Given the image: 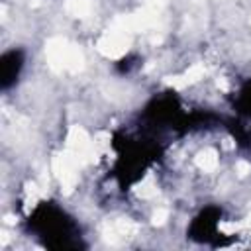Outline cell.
I'll return each mask as SVG.
<instances>
[{"label":"cell","instance_id":"obj_1","mask_svg":"<svg viewBox=\"0 0 251 251\" xmlns=\"http://www.w3.org/2000/svg\"><path fill=\"white\" fill-rule=\"evenodd\" d=\"M27 233L49 249L82 247V229L78 220L57 202H39L25 218Z\"/></svg>","mask_w":251,"mask_h":251},{"label":"cell","instance_id":"obj_2","mask_svg":"<svg viewBox=\"0 0 251 251\" xmlns=\"http://www.w3.org/2000/svg\"><path fill=\"white\" fill-rule=\"evenodd\" d=\"M27 63V51L22 47H10L0 55V90L6 94L18 86Z\"/></svg>","mask_w":251,"mask_h":251},{"label":"cell","instance_id":"obj_3","mask_svg":"<svg viewBox=\"0 0 251 251\" xmlns=\"http://www.w3.org/2000/svg\"><path fill=\"white\" fill-rule=\"evenodd\" d=\"M220 218H222V210L220 208H214V206H208L204 208L198 216H194V220L190 222V227H188V233L190 237L202 241V243H208L212 237H216L218 233V227H220Z\"/></svg>","mask_w":251,"mask_h":251},{"label":"cell","instance_id":"obj_4","mask_svg":"<svg viewBox=\"0 0 251 251\" xmlns=\"http://www.w3.org/2000/svg\"><path fill=\"white\" fill-rule=\"evenodd\" d=\"M233 106L237 108V112H241L243 116L251 118V78H247V80L237 88Z\"/></svg>","mask_w":251,"mask_h":251}]
</instances>
